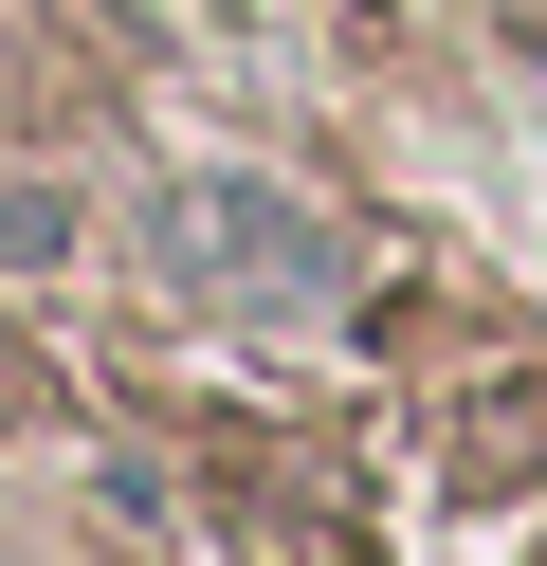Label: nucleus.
Returning <instances> with one entry per match:
<instances>
[{
    "label": "nucleus",
    "instance_id": "obj_1",
    "mask_svg": "<svg viewBox=\"0 0 547 566\" xmlns=\"http://www.w3.org/2000/svg\"><path fill=\"white\" fill-rule=\"evenodd\" d=\"M146 238H165V274H201V293H238V311H328V293H347V238H328L311 201L238 184V165L165 184V201H146Z\"/></svg>",
    "mask_w": 547,
    "mask_h": 566
}]
</instances>
